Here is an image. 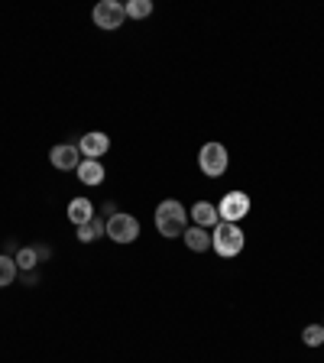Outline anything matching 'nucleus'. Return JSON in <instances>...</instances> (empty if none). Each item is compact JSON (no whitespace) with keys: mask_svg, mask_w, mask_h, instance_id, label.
<instances>
[{"mask_svg":"<svg viewBox=\"0 0 324 363\" xmlns=\"http://www.w3.org/2000/svg\"><path fill=\"white\" fill-rule=\"evenodd\" d=\"M94 26H101V30H121L123 20H127V10H123L121 0H101L98 7H94Z\"/></svg>","mask_w":324,"mask_h":363,"instance_id":"6","label":"nucleus"},{"mask_svg":"<svg viewBox=\"0 0 324 363\" xmlns=\"http://www.w3.org/2000/svg\"><path fill=\"white\" fill-rule=\"evenodd\" d=\"M181 237H185V247H189L191 253H208V250H211V230H204V227L191 224Z\"/></svg>","mask_w":324,"mask_h":363,"instance_id":"11","label":"nucleus"},{"mask_svg":"<svg viewBox=\"0 0 324 363\" xmlns=\"http://www.w3.org/2000/svg\"><path fill=\"white\" fill-rule=\"evenodd\" d=\"M75 172H78V182H84V185H101V182H104L101 159H82V166H78Z\"/></svg>","mask_w":324,"mask_h":363,"instance_id":"12","label":"nucleus"},{"mask_svg":"<svg viewBox=\"0 0 324 363\" xmlns=\"http://www.w3.org/2000/svg\"><path fill=\"white\" fill-rule=\"evenodd\" d=\"M218 214H220V220H227V224H240V220L250 214V195L247 191H227L218 204Z\"/></svg>","mask_w":324,"mask_h":363,"instance_id":"5","label":"nucleus"},{"mask_svg":"<svg viewBox=\"0 0 324 363\" xmlns=\"http://www.w3.org/2000/svg\"><path fill=\"white\" fill-rule=\"evenodd\" d=\"M49 162H52L59 172H75V169L82 166V150H78L75 143H59L49 152Z\"/></svg>","mask_w":324,"mask_h":363,"instance_id":"7","label":"nucleus"},{"mask_svg":"<svg viewBox=\"0 0 324 363\" xmlns=\"http://www.w3.org/2000/svg\"><path fill=\"white\" fill-rule=\"evenodd\" d=\"M78 150H82V159H101V156H107V150H111V136L101 133V130H91V133L82 136Z\"/></svg>","mask_w":324,"mask_h":363,"instance_id":"8","label":"nucleus"},{"mask_svg":"<svg viewBox=\"0 0 324 363\" xmlns=\"http://www.w3.org/2000/svg\"><path fill=\"white\" fill-rule=\"evenodd\" d=\"M211 247L220 259L240 257L243 247H247V237H243L240 224H227V220H220V224L214 227V234H211Z\"/></svg>","mask_w":324,"mask_h":363,"instance_id":"2","label":"nucleus"},{"mask_svg":"<svg viewBox=\"0 0 324 363\" xmlns=\"http://www.w3.org/2000/svg\"><path fill=\"white\" fill-rule=\"evenodd\" d=\"M302 340H305V347H321L324 344V325H308L302 331Z\"/></svg>","mask_w":324,"mask_h":363,"instance_id":"17","label":"nucleus"},{"mask_svg":"<svg viewBox=\"0 0 324 363\" xmlns=\"http://www.w3.org/2000/svg\"><path fill=\"white\" fill-rule=\"evenodd\" d=\"M94 218H98V214H94V204H91L88 198H72V201H68V220L75 227H84Z\"/></svg>","mask_w":324,"mask_h":363,"instance_id":"10","label":"nucleus"},{"mask_svg":"<svg viewBox=\"0 0 324 363\" xmlns=\"http://www.w3.org/2000/svg\"><path fill=\"white\" fill-rule=\"evenodd\" d=\"M156 230L166 240H175L189 230V211H185V204L175 201V198H166V201H159L156 208Z\"/></svg>","mask_w":324,"mask_h":363,"instance_id":"1","label":"nucleus"},{"mask_svg":"<svg viewBox=\"0 0 324 363\" xmlns=\"http://www.w3.org/2000/svg\"><path fill=\"white\" fill-rule=\"evenodd\" d=\"M191 224L195 227H204V230H214L220 224V214L211 201H195L191 204Z\"/></svg>","mask_w":324,"mask_h":363,"instance_id":"9","label":"nucleus"},{"mask_svg":"<svg viewBox=\"0 0 324 363\" xmlns=\"http://www.w3.org/2000/svg\"><path fill=\"white\" fill-rule=\"evenodd\" d=\"M16 269H26L30 272L33 266L39 263V253H36V247H23V250H16Z\"/></svg>","mask_w":324,"mask_h":363,"instance_id":"16","label":"nucleus"},{"mask_svg":"<svg viewBox=\"0 0 324 363\" xmlns=\"http://www.w3.org/2000/svg\"><path fill=\"white\" fill-rule=\"evenodd\" d=\"M16 259L13 257H7V253H0V289H7L10 282L16 279Z\"/></svg>","mask_w":324,"mask_h":363,"instance_id":"14","label":"nucleus"},{"mask_svg":"<svg viewBox=\"0 0 324 363\" xmlns=\"http://www.w3.org/2000/svg\"><path fill=\"white\" fill-rule=\"evenodd\" d=\"M123 10L130 20H146L152 13V0H130V4H123Z\"/></svg>","mask_w":324,"mask_h":363,"instance_id":"15","label":"nucleus"},{"mask_svg":"<svg viewBox=\"0 0 324 363\" xmlns=\"http://www.w3.org/2000/svg\"><path fill=\"white\" fill-rule=\"evenodd\" d=\"M227 162H230V156H227L224 143H204L201 152H198V166L208 179H220L227 172Z\"/></svg>","mask_w":324,"mask_h":363,"instance_id":"3","label":"nucleus"},{"mask_svg":"<svg viewBox=\"0 0 324 363\" xmlns=\"http://www.w3.org/2000/svg\"><path fill=\"white\" fill-rule=\"evenodd\" d=\"M107 234V218H94V220H88L84 227H78V240L82 243H94L98 237H104Z\"/></svg>","mask_w":324,"mask_h":363,"instance_id":"13","label":"nucleus"},{"mask_svg":"<svg viewBox=\"0 0 324 363\" xmlns=\"http://www.w3.org/2000/svg\"><path fill=\"white\" fill-rule=\"evenodd\" d=\"M107 237H111L113 243H133L136 237H140V220L127 211L111 214V218H107Z\"/></svg>","mask_w":324,"mask_h":363,"instance_id":"4","label":"nucleus"}]
</instances>
